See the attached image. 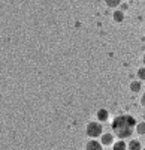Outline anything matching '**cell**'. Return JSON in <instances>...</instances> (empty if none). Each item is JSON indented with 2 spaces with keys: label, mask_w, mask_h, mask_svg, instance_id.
I'll return each mask as SVG.
<instances>
[{
  "label": "cell",
  "mask_w": 145,
  "mask_h": 150,
  "mask_svg": "<svg viewBox=\"0 0 145 150\" xmlns=\"http://www.w3.org/2000/svg\"><path fill=\"white\" fill-rule=\"evenodd\" d=\"M103 132V126H102V123L97 122V120H91L87 123V126H85V134L88 138H96L97 140L99 137L102 135Z\"/></svg>",
  "instance_id": "cell-2"
},
{
  "label": "cell",
  "mask_w": 145,
  "mask_h": 150,
  "mask_svg": "<svg viewBox=\"0 0 145 150\" xmlns=\"http://www.w3.org/2000/svg\"><path fill=\"white\" fill-rule=\"evenodd\" d=\"M138 80L139 81H145V66H141L139 69H138Z\"/></svg>",
  "instance_id": "cell-12"
},
{
  "label": "cell",
  "mask_w": 145,
  "mask_h": 150,
  "mask_svg": "<svg viewBox=\"0 0 145 150\" xmlns=\"http://www.w3.org/2000/svg\"><path fill=\"white\" fill-rule=\"evenodd\" d=\"M111 150H112V149H111Z\"/></svg>",
  "instance_id": "cell-18"
},
{
  "label": "cell",
  "mask_w": 145,
  "mask_h": 150,
  "mask_svg": "<svg viewBox=\"0 0 145 150\" xmlns=\"http://www.w3.org/2000/svg\"><path fill=\"white\" fill-rule=\"evenodd\" d=\"M144 33H145V24H144Z\"/></svg>",
  "instance_id": "cell-15"
},
{
  "label": "cell",
  "mask_w": 145,
  "mask_h": 150,
  "mask_svg": "<svg viewBox=\"0 0 145 150\" xmlns=\"http://www.w3.org/2000/svg\"><path fill=\"white\" fill-rule=\"evenodd\" d=\"M142 84H144V87H145V81H144V83H142Z\"/></svg>",
  "instance_id": "cell-16"
},
{
  "label": "cell",
  "mask_w": 145,
  "mask_h": 150,
  "mask_svg": "<svg viewBox=\"0 0 145 150\" xmlns=\"http://www.w3.org/2000/svg\"><path fill=\"white\" fill-rule=\"evenodd\" d=\"M112 150H127V143H126L124 140L114 141V144H112Z\"/></svg>",
  "instance_id": "cell-9"
},
{
  "label": "cell",
  "mask_w": 145,
  "mask_h": 150,
  "mask_svg": "<svg viewBox=\"0 0 145 150\" xmlns=\"http://www.w3.org/2000/svg\"><path fill=\"white\" fill-rule=\"evenodd\" d=\"M139 102H141V105H142V107L145 108V92H144V93L141 95V99H139Z\"/></svg>",
  "instance_id": "cell-13"
},
{
  "label": "cell",
  "mask_w": 145,
  "mask_h": 150,
  "mask_svg": "<svg viewBox=\"0 0 145 150\" xmlns=\"http://www.w3.org/2000/svg\"><path fill=\"white\" fill-rule=\"evenodd\" d=\"M85 150H103V146L100 144V141H97L96 138H90L85 143Z\"/></svg>",
  "instance_id": "cell-4"
},
{
  "label": "cell",
  "mask_w": 145,
  "mask_h": 150,
  "mask_svg": "<svg viewBox=\"0 0 145 150\" xmlns=\"http://www.w3.org/2000/svg\"><path fill=\"white\" fill-rule=\"evenodd\" d=\"M142 87H144L142 81H139V80H135V81H132V83H130L129 89H130V92H132V93H141Z\"/></svg>",
  "instance_id": "cell-6"
},
{
  "label": "cell",
  "mask_w": 145,
  "mask_h": 150,
  "mask_svg": "<svg viewBox=\"0 0 145 150\" xmlns=\"http://www.w3.org/2000/svg\"><path fill=\"white\" fill-rule=\"evenodd\" d=\"M112 20L115 21V23H123L124 21V12L121 11V9H115L114 11V14H112Z\"/></svg>",
  "instance_id": "cell-8"
},
{
  "label": "cell",
  "mask_w": 145,
  "mask_h": 150,
  "mask_svg": "<svg viewBox=\"0 0 145 150\" xmlns=\"http://www.w3.org/2000/svg\"><path fill=\"white\" fill-rule=\"evenodd\" d=\"M96 119H97V122H106L109 119V111L106 108H99L96 111Z\"/></svg>",
  "instance_id": "cell-5"
},
{
  "label": "cell",
  "mask_w": 145,
  "mask_h": 150,
  "mask_svg": "<svg viewBox=\"0 0 145 150\" xmlns=\"http://www.w3.org/2000/svg\"><path fill=\"white\" fill-rule=\"evenodd\" d=\"M127 150H142V143L139 140H130L127 143Z\"/></svg>",
  "instance_id": "cell-7"
},
{
  "label": "cell",
  "mask_w": 145,
  "mask_h": 150,
  "mask_svg": "<svg viewBox=\"0 0 145 150\" xmlns=\"http://www.w3.org/2000/svg\"><path fill=\"white\" fill-rule=\"evenodd\" d=\"M142 150H145V147H142Z\"/></svg>",
  "instance_id": "cell-17"
},
{
  "label": "cell",
  "mask_w": 145,
  "mask_h": 150,
  "mask_svg": "<svg viewBox=\"0 0 145 150\" xmlns=\"http://www.w3.org/2000/svg\"><path fill=\"white\" fill-rule=\"evenodd\" d=\"M135 132L139 135H145V122H139L135 126Z\"/></svg>",
  "instance_id": "cell-11"
},
{
  "label": "cell",
  "mask_w": 145,
  "mask_h": 150,
  "mask_svg": "<svg viewBox=\"0 0 145 150\" xmlns=\"http://www.w3.org/2000/svg\"><path fill=\"white\" fill-rule=\"evenodd\" d=\"M142 63H144V66H145V54L142 56Z\"/></svg>",
  "instance_id": "cell-14"
},
{
  "label": "cell",
  "mask_w": 145,
  "mask_h": 150,
  "mask_svg": "<svg viewBox=\"0 0 145 150\" xmlns=\"http://www.w3.org/2000/svg\"><path fill=\"white\" fill-rule=\"evenodd\" d=\"M114 134L112 132H102L100 135V144L102 146H112L114 144Z\"/></svg>",
  "instance_id": "cell-3"
},
{
  "label": "cell",
  "mask_w": 145,
  "mask_h": 150,
  "mask_svg": "<svg viewBox=\"0 0 145 150\" xmlns=\"http://www.w3.org/2000/svg\"><path fill=\"white\" fill-rule=\"evenodd\" d=\"M136 119L133 116L129 114H123V116H117L112 120V134L117 135L120 140H127L132 137V134L135 132V126H136Z\"/></svg>",
  "instance_id": "cell-1"
},
{
  "label": "cell",
  "mask_w": 145,
  "mask_h": 150,
  "mask_svg": "<svg viewBox=\"0 0 145 150\" xmlns=\"http://www.w3.org/2000/svg\"><path fill=\"white\" fill-rule=\"evenodd\" d=\"M123 0H105V5L108 8H111V9H117L120 5H121Z\"/></svg>",
  "instance_id": "cell-10"
}]
</instances>
